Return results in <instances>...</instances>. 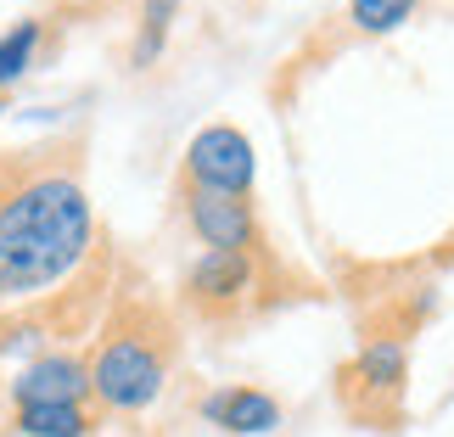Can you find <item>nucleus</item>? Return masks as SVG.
I'll return each mask as SVG.
<instances>
[{
  "label": "nucleus",
  "mask_w": 454,
  "mask_h": 437,
  "mask_svg": "<svg viewBox=\"0 0 454 437\" xmlns=\"http://www.w3.org/2000/svg\"><path fill=\"white\" fill-rule=\"evenodd\" d=\"M96 247V207L74 141L0 157V308L74 281Z\"/></svg>",
  "instance_id": "f257e3e1"
},
{
  "label": "nucleus",
  "mask_w": 454,
  "mask_h": 437,
  "mask_svg": "<svg viewBox=\"0 0 454 437\" xmlns=\"http://www.w3.org/2000/svg\"><path fill=\"white\" fill-rule=\"evenodd\" d=\"M174 354H180V337L168 314L141 297H118L90 347V398L107 415L152 410L174 376Z\"/></svg>",
  "instance_id": "f03ea898"
},
{
  "label": "nucleus",
  "mask_w": 454,
  "mask_h": 437,
  "mask_svg": "<svg viewBox=\"0 0 454 437\" xmlns=\"http://www.w3.org/2000/svg\"><path fill=\"white\" fill-rule=\"evenodd\" d=\"M404 393H410L404 337H364L359 354L342 364V410L364 426L393 432L404 421Z\"/></svg>",
  "instance_id": "7ed1b4c3"
},
{
  "label": "nucleus",
  "mask_w": 454,
  "mask_h": 437,
  "mask_svg": "<svg viewBox=\"0 0 454 437\" xmlns=\"http://www.w3.org/2000/svg\"><path fill=\"white\" fill-rule=\"evenodd\" d=\"M264 264L270 258H258V253L202 247L197 264H191L185 281H180L185 308H197L202 320H236V314H247L258 303V292H264Z\"/></svg>",
  "instance_id": "20e7f679"
},
{
  "label": "nucleus",
  "mask_w": 454,
  "mask_h": 437,
  "mask_svg": "<svg viewBox=\"0 0 454 437\" xmlns=\"http://www.w3.org/2000/svg\"><path fill=\"white\" fill-rule=\"evenodd\" d=\"M180 214L191 224V236L214 253H258L270 258V241H264V219H258L253 197H219V191H197V185H180Z\"/></svg>",
  "instance_id": "39448f33"
},
{
  "label": "nucleus",
  "mask_w": 454,
  "mask_h": 437,
  "mask_svg": "<svg viewBox=\"0 0 454 437\" xmlns=\"http://www.w3.org/2000/svg\"><path fill=\"white\" fill-rule=\"evenodd\" d=\"M258 157L236 124H207L185 141V185L219 191V197H253Z\"/></svg>",
  "instance_id": "423d86ee"
},
{
  "label": "nucleus",
  "mask_w": 454,
  "mask_h": 437,
  "mask_svg": "<svg viewBox=\"0 0 454 437\" xmlns=\"http://www.w3.org/2000/svg\"><path fill=\"white\" fill-rule=\"evenodd\" d=\"M12 410L28 404H90V354H67V347H45L28 364H17L6 381Z\"/></svg>",
  "instance_id": "0eeeda50"
},
{
  "label": "nucleus",
  "mask_w": 454,
  "mask_h": 437,
  "mask_svg": "<svg viewBox=\"0 0 454 437\" xmlns=\"http://www.w3.org/2000/svg\"><path fill=\"white\" fill-rule=\"evenodd\" d=\"M197 415L214 432H224V437H270V432H281V421H286L281 398L264 393V387H247V381H224V387L202 393Z\"/></svg>",
  "instance_id": "6e6552de"
},
{
  "label": "nucleus",
  "mask_w": 454,
  "mask_h": 437,
  "mask_svg": "<svg viewBox=\"0 0 454 437\" xmlns=\"http://www.w3.org/2000/svg\"><path fill=\"white\" fill-rule=\"evenodd\" d=\"M12 432L17 437H90L96 410L90 404H28V410H12Z\"/></svg>",
  "instance_id": "1a4fd4ad"
},
{
  "label": "nucleus",
  "mask_w": 454,
  "mask_h": 437,
  "mask_svg": "<svg viewBox=\"0 0 454 437\" xmlns=\"http://www.w3.org/2000/svg\"><path fill=\"white\" fill-rule=\"evenodd\" d=\"M40 45H45V23H40V17H17L12 28H0V96L34 74Z\"/></svg>",
  "instance_id": "9d476101"
},
{
  "label": "nucleus",
  "mask_w": 454,
  "mask_h": 437,
  "mask_svg": "<svg viewBox=\"0 0 454 437\" xmlns=\"http://www.w3.org/2000/svg\"><path fill=\"white\" fill-rule=\"evenodd\" d=\"M174 17H180V0H141V28H135V45H129V67H135V74L157 67V57L168 51Z\"/></svg>",
  "instance_id": "9b49d317"
},
{
  "label": "nucleus",
  "mask_w": 454,
  "mask_h": 437,
  "mask_svg": "<svg viewBox=\"0 0 454 437\" xmlns=\"http://www.w3.org/2000/svg\"><path fill=\"white\" fill-rule=\"evenodd\" d=\"M415 12H421V0H348L342 23L364 40H381V34H398Z\"/></svg>",
  "instance_id": "f8f14e48"
},
{
  "label": "nucleus",
  "mask_w": 454,
  "mask_h": 437,
  "mask_svg": "<svg viewBox=\"0 0 454 437\" xmlns=\"http://www.w3.org/2000/svg\"><path fill=\"white\" fill-rule=\"evenodd\" d=\"M6 113H12V107H6V96H0V124H6Z\"/></svg>",
  "instance_id": "ddd939ff"
}]
</instances>
